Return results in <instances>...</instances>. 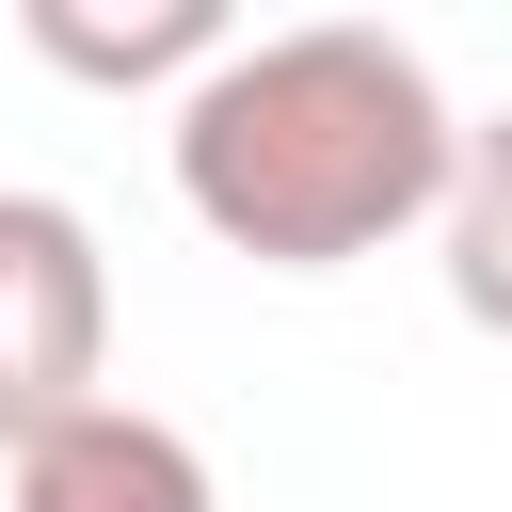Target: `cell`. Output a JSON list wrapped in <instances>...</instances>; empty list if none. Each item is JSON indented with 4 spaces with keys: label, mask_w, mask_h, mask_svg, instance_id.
<instances>
[{
    "label": "cell",
    "mask_w": 512,
    "mask_h": 512,
    "mask_svg": "<svg viewBox=\"0 0 512 512\" xmlns=\"http://www.w3.org/2000/svg\"><path fill=\"white\" fill-rule=\"evenodd\" d=\"M464 176V112L448 80L368 32V16H304V32H240L192 96H176V192L224 256L256 272H352L400 224H432Z\"/></svg>",
    "instance_id": "6da1fadb"
},
{
    "label": "cell",
    "mask_w": 512,
    "mask_h": 512,
    "mask_svg": "<svg viewBox=\"0 0 512 512\" xmlns=\"http://www.w3.org/2000/svg\"><path fill=\"white\" fill-rule=\"evenodd\" d=\"M112 368V256L64 192H0V464L32 432H64Z\"/></svg>",
    "instance_id": "7a4b0ae2"
},
{
    "label": "cell",
    "mask_w": 512,
    "mask_h": 512,
    "mask_svg": "<svg viewBox=\"0 0 512 512\" xmlns=\"http://www.w3.org/2000/svg\"><path fill=\"white\" fill-rule=\"evenodd\" d=\"M0 480H16V512H224V496H208V448H192L176 416H144V400H80V416L32 432Z\"/></svg>",
    "instance_id": "3957f363"
},
{
    "label": "cell",
    "mask_w": 512,
    "mask_h": 512,
    "mask_svg": "<svg viewBox=\"0 0 512 512\" xmlns=\"http://www.w3.org/2000/svg\"><path fill=\"white\" fill-rule=\"evenodd\" d=\"M16 32H32V64H64V80H112V96H144V80H208L240 32H224V0H16Z\"/></svg>",
    "instance_id": "277c9868"
},
{
    "label": "cell",
    "mask_w": 512,
    "mask_h": 512,
    "mask_svg": "<svg viewBox=\"0 0 512 512\" xmlns=\"http://www.w3.org/2000/svg\"><path fill=\"white\" fill-rule=\"evenodd\" d=\"M448 304L480 320V336H512V112H480L464 128V176H448Z\"/></svg>",
    "instance_id": "5b68a950"
}]
</instances>
